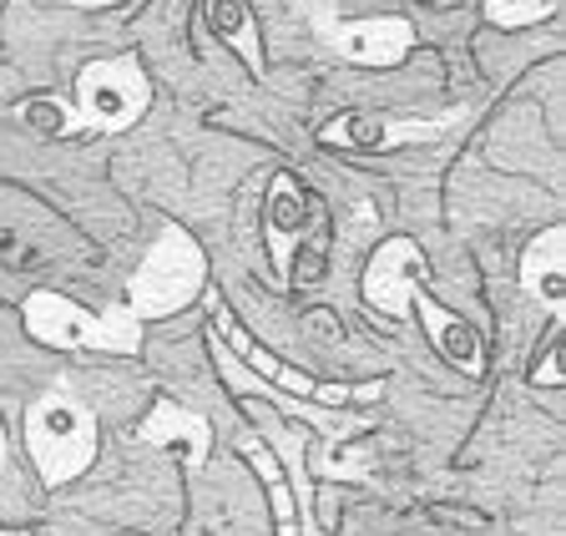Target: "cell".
I'll use <instances>...</instances> for the list:
<instances>
[{"mask_svg": "<svg viewBox=\"0 0 566 536\" xmlns=\"http://www.w3.org/2000/svg\"><path fill=\"white\" fill-rule=\"evenodd\" d=\"M263 243H269L273 274L283 288L314 284L324 274V203L294 178L273 172L263 198Z\"/></svg>", "mask_w": 566, "mask_h": 536, "instance_id": "7a4b0ae2", "label": "cell"}, {"mask_svg": "<svg viewBox=\"0 0 566 536\" xmlns=\"http://www.w3.org/2000/svg\"><path fill=\"white\" fill-rule=\"evenodd\" d=\"M556 6L562 0H485L481 11L501 31H521V25H542L546 15H556Z\"/></svg>", "mask_w": 566, "mask_h": 536, "instance_id": "9a60e30c", "label": "cell"}, {"mask_svg": "<svg viewBox=\"0 0 566 536\" xmlns=\"http://www.w3.org/2000/svg\"><path fill=\"white\" fill-rule=\"evenodd\" d=\"M202 288H208V259H202L198 239L182 223H163L147 259H142V269L127 284V309L142 324L167 319V314L188 309Z\"/></svg>", "mask_w": 566, "mask_h": 536, "instance_id": "5b68a950", "label": "cell"}, {"mask_svg": "<svg viewBox=\"0 0 566 536\" xmlns=\"http://www.w3.org/2000/svg\"><path fill=\"white\" fill-rule=\"evenodd\" d=\"M21 122L35 127L41 137H56V143L76 137V107H71L66 96H31L21 107Z\"/></svg>", "mask_w": 566, "mask_h": 536, "instance_id": "5bb4252c", "label": "cell"}, {"mask_svg": "<svg viewBox=\"0 0 566 536\" xmlns=\"http://www.w3.org/2000/svg\"><path fill=\"white\" fill-rule=\"evenodd\" d=\"M21 324L46 349H86V355H137L142 349V319L127 304L96 314L56 288H35L21 304Z\"/></svg>", "mask_w": 566, "mask_h": 536, "instance_id": "3957f363", "label": "cell"}, {"mask_svg": "<svg viewBox=\"0 0 566 536\" xmlns=\"http://www.w3.org/2000/svg\"><path fill=\"white\" fill-rule=\"evenodd\" d=\"M365 298H369V309H379L385 319H405V314H415V319L424 324V334H430V345H436L460 375H471V380L485 375L481 334L460 319V314H450L446 304L424 288V253H420L415 239H385L379 243L375 259H369V269H365Z\"/></svg>", "mask_w": 566, "mask_h": 536, "instance_id": "6da1fadb", "label": "cell"}, {"mask_svg": "<svg viewBox=\"0 0 566 536\" xmlns=\"http://www.w3.org/2000/svg\"><path fill=\"white\" fill-rule=\"evenodd\" d=\"M25 451L51 491L92 471L96 461V416L86 400L56 385L25 410Z\"/></svg>", "mask_w": 566, "mask_h": 536, "instance_id": "277c9868", "label": "cell"}, {"mask_svg": "<svg viewBox=\"0 0 566 536\" xmlns=\"http://www.w3.org/2000/svg\"><path fill=\"white\" fill-rule=\"evenodd\" d=\"M66 6H76V11H106V6H122V0H66Z\"/></svg>", "mask_w": 566, "mask_h": 536, "instance_id": "e0dca14e", "label": "cell"}, {"mask_svg": "<svg viewBox=\"0 0 566 536\" xmlns=\"http://www.w3.org/2000/svg\"><path fill=\"white\" fill-rule=\"evenodd\" d=\"M314 36L349 66H400L415 51V25L405 15H369V21H344L334 15V0H314Z\"/></svg>", "mask_w": 566, "mask_h": 536, "instance_id": "ba28073f", "label": "cell"}, {"mask_svg": "<svg viewBox=\"0 0 566 536\" xmlns=\"http://www.w3.org/2000/svg\"><path fill=\"white\" fill-rule=\"evenodd\" d=\"M202 21L238 61H243L253 76H263V36H259V21H253V6L248 0H202Z\"/></svg>", "mask_w": 566, "mask_h": 536, "instance_id": "7c38bea8", "label": "cell"}, {"mask_svg": "<svg viewBox=\"0 0 566 536\" xmlns=\"http://www.w3.org/2000/svg\"><path fill=\"white\" fill-rule=\"evenodd\" d=\"M6 461H11V445H6V425H0V471H6Z\"/></svg>", "mask_w": 566, "mask_h": 536, "instance_id": "ac0fdd59", "label": "cell"}, {"mask_svg": "<svg viewBox=\"0 0 566 536\" xmlns=\"http://www.w3.org/2000/svg\"><path fill=\"white\" fill-rule=\"evenodd\" d=\"M208 314H212V334L223 339L228 355H233L238 365H248V370H259V380L273 385L279 395H289V400H318V406H359V400H365V406H375L379 395H385V385L379 380H369V385H314L304 370H294V365H283V359H273V355H263V345L223 309V298L218 294H208Z\"/></svg>", "mask_w": 566, "mask_h": 536, "instance_id": "52a82bcc", "label": "cell"}, {"mask_svg": "<svg viewBox=\"0 0 566 536\" xmlns=\"http://www.w3.org/2000/svg\"><path fill=\"white\" fill-rule=\"evenodd\" d=\"M153 82L137 66V56H102L76 72V137L82 132H127L147 117Z\"/></svg>", "mask_w": 566, "mask_h": 536, "instance_id": "8992f818", "label": "cell"}, {"mask_svg": "<svg viewBox=\"0 0 566 536\" xmlns=\"http://www.w3.org/2000/svg\"><path fill=\"white\" fill-rule=\"evenodd\" d=\"M137 441L142 445H172V451H182V465H188V471H202L212 455V425L198 416V410L177 406V400H157V406L142 416Z\"/></svg>", "mask_w": 566, "mask_h": 536, "instance_id": "30bf717a", "label": "cell"}, {"mask_svg": "<svg viewBox=\"0 0 566 536\" xmlns=\"http://www.w3.org/2000/svg\"><path fill=\"white\" fill-rule=\"evenodd\" d=\"M0 536H21V532H0Z\"/></svg>", "mask_w": 566, "mask_h": 536, "instance_id": "d6986e66", "label": "cell"}, {"mask_svg": "<svg viewBox=\"0 0 566 536\" xmlns=\"http://www.w3.org/2000/svg\"><path fill=\"white\" fill-rule=\"evenodd\" d=\"M562 375H566V355H562V339H552V345H546V355H542V365L531 370V385L556 390V385H562Z\"/></svg>", "mask_w": 566, "mask_h": 536, "instance_id": "2e32d148", "label": "cell"}, {"mask_svg": "<svg viewBox=\"0 0 566 536\" xmlns=\"http://www.w3.org/2000/svg\"><path fill=\"white\" fill-rule=\"evenodd\" d=\"M238 451H243L248 471L263 481V491H269V506H273V522H279V536H298V501H294V486H289V471L279 465V451H269V445L253 435V425L238 430Z\"/></svg>", "mask_w": 566, "mask_h": 536, "instance_id": "4fadbf2b", "label": "cell"}, {"mask_svg": "<svg viewBox=\"0 0 566 536\" xmlns=\"http://www.w3.org/2000/svg\"><path fill=\"white\" fill-rule=\"evenodd\" d=\"M521 288H526L546 314L566 309V233L562 228H542V233L521 249Z\"/></svg>", "mask_w": 566, "mask_h": 536, "instance_id": "8fae6325", "label": "cell"}, {"mask_svg": "<svg viewBox=\"0 0 566 536\" xmlns=\"http://www.w3.org/2000/svg\"><path fill=\"white\" fill-rule=\"evenodd\" d=\"M471 117V107H450L436 117H389V112H344V117L318 127L324 147H349V153H395V147H420L446 137L450 127Z\"/></svg>", "mask_w": 566, "mask_h": 536, "instance_id": "9c48e42d", "label": "cell"}]
</instances>
